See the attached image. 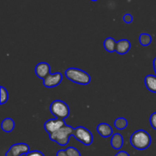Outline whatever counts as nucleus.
Listing matches in <instances>:
<instances>
[{"label": "nucleus", "mask_w": 156, "mask_h": 156, "mask_svg": "<svg viewBox=\"0 0 156 156\" xmlns=\"http://www.w3.org/2000/svg\"><path fill=\"white\" fill-rule=\"evenodd\" d=\"M152 142L150 135L144 129L136 131L130 136V143L133 147L138 150H144L149 147Z\"/></svg>", "instance_id": "nucleus-1"}, {"label": "nucleus", "mask_w": 156, "mask_h": 156, "mask_svg": "<svg viewBox=\"0 0 156 156\" xmlns=\"http://www.w3.org/2000/svg\"><path fill=\"white\" fill-rule=\"evenodd\" d=\"M74 130L75 128L66 124L57 131L49 135V136L52 141L55 142L61 146H65L69 142L70 136H73Z\"/></svg>", "instance_id": "nucleus-2"}, {"label": "nucleus", "mask_w": 156, "mask_h": 156, "mask_svg": "<svg viewBox=\"0 0 156 156\" xmlns=\"http://www.w3.org/2000/svg\"><path fill=\"white\" fill-rule=\"evenodd\" d=\"M65 76L69 80L79 85H88L91 82V76L86 72L78 68H69L65 71Z\"/></svg>", "instance_id": "nucleus-3"}, {"label": "nucleus", "mask_w": 156, "mask_h": 156, "mask_svg": "<svg viewBox=\"0 0 156 156\" xmlns=\"http://www.w3.org/2000/svg\"><path fill=\"white\" fill-rule=\"evenodd\" d=\"M50 111L56 118L65 120L69 116V108L65 102L61 100L53 101L50 107Z\"/></svg>", "instance_id": "nucleus-4"}, {"label": "nucleus", "mask_w": 156, "mask_h": 156, "mask_svg": "<svg viewBox=\"0 0 156 156\" xmlns=\"http://www.w3.org/2000/svg\"><path fill=\"white\" fill-rule=\"evenodd\" d=\"M73 136L85 146H90L93 143L92 133L84 126H78L75 128Z\"/></svg>", "instance_id": "nucleus-5"}, {"label": "nucleus", "mask_w": 156, "mask_h": 156, "mask_svg": "<svg viewBox=\"0 0 156 156\" xmlns=\"http://www.w3.org/2000/svg\"><path fill=\"white\" fill-rule=\"evenodd\" d=\"M30 152V147L26 143H16L9 148L5 156H21Z\"/></svg>", "instance_id": "nucleus-6"}, {"label": "nucleus", "mask_w": 156, "mask_h": 156, "mask_svg": "<svg viewBox=\"0 0 156 156\" xmlns=\"http://www.w3.org/2000/svg\"><path fill=\"white\" fill-rule=\"evenodd\" d=\"M64 125H66L64 120L58 118L50 119L44 123V129L47 131V133L50 135L62 127Z\"/></svg>", "instance_id": "nucleus-7"}, {"label": "nucleus", "mask_w": 156, "mask_h": 156, "mask_svg": "<svg viewBox=\"0 0 156 156\" xmlns=\"http://www.w3.org/2000/svg\"><path fill=\"white\" fill-rule=\"evenodd\" d=\"M62 75L60 73H56L54 74L50 73L44 79V85L47 88H54L57 86L62 81Z\"/></svg>", "instance_id": "nucleus-8"}, {"label": "nucleus", "mask_w": 156, "mask_h": 156, "mask_svg": "<svg viewBox=\"0 0 156 156\" xmlns=\"http://www.w3.org/2000/svg\"><path fill=\"white\" fill-rule=\"evenodd\" d=\"M35 74L39 79L44 80L47 76L50 74V64L45 62H41L35 66Z\"/></svg>", "instance_id": "nucleus-9"}, {"label": "nucleus", "mask_w": 156, "mask_h": 156, "mask_svg": "<svg viewBox=\"0 0 156 156\" xmlns=\"http://www.w3.org/2000/svg\"><path fill=\"white\" fill-rule=\"evenodd\" d=\"M131 44L129 40L122 39L120 40L117 42V46H116V52L118 54L124 55L130 50Z\"/></svg>", "instance_id": "nucleus-10"}, {"label": "nucleus", "mask_w": 156, "mask_h": 156, "mask_svg": "<svg viewBox=\"0 0 156 156\" xmlns=\"http://www.w3.org/2000/svg\"><path fill=\"white\" fill-rule=\"evenodd\" d=\"M97 131L102 137L108 138L113 136V129L109 124L106 123H101L97 126Z\"/></svg>", "instance_id": "nucleus-11"}, {"label": "nucleus", "mask_w": 156, "mask_h": 156, "mask_svg": "<svg viewBox=\"0 0 156 156\" xmlns=\"http://www.w3.org/2000/svg\"><path fill=\"white\" fill-rule=\"evenodd\" d=\"M111 146L116 150H119L123 146V137L120 133L113 134L111 140Z\"/></svg>", "instance_id": "nucleus-12"}, {"label": "nucleus", "mask_w": 156, "mask_h": 156, "mask_svg": "<svg viewBox=\"0 0 156 156\" xmlns=\"http://www.w3.org/2000/svg\"><path fill=\"white\" fill-rule=\"evenodd\" d=\"M144 82L149 91L152 93H156V76L148 75L145 78Z\"/></svg>", "instance_id": "nucleus-13"}, {"label": "nucleus", "mask_w": 156, "mask_h": 156, "mask_svg": "<svg viewBox=\"0 0 156 156\" xmlns=\"http://www.w3.org/2000/svg\"><path fill=\"white\" fill-rule=\"evenodd\" d=\"M2 129L5 133H10L15 129V122L13 119L8 117V118L4 119L2 122L1 125Z\"/></svg>", "instance_id": "nucleus-14"}, {"label": "nucleus", "mask_w": 156, "mask_h": 156, "mask_svg": "<svg viewBox=\"0 0 156 156\" xmlns=\"http://www.w3.org/2000/svg\"><path fill=\"white\" fill-rule=\"evenodd\" d=\"M116 46H117V42L113 37L106 38L104 42V47L105 50L110 53L116 51Z\"/></svg>", "instance_id": "nucleus-15"}, {"label": "nucleus", "mask_w": 156, "mask_h": 156, "mask_svg": "<svg viewBox=\"0 0 156 156\" xmlns=\"http://www.w3.org/2000/svg\"><path fill=\"white\" fill-rule=\"evenodd\" d=\"M114 125L117 129L122 130V129H126V127L128 125V121L124 117H118V118H117L115 120Z\"/></svg>", "instance_id": "nucleus-16"}, {"label": "nucleus", "mask_w": 156, "mask_h": 156, "mask_svg": "<svg viewBox=\"0 0 156 156\" xmlns=\"http://www.w3.org/2000/svg\"><path fill=\"white\" fill-rule=\"evenodd\" d=\"M139 41H140L141 45L146 47V46H149L152 43V37L149 34L143 33L140 35Z\"/></svg>", "instance_id": "nucleus-17"}, {"label": "nucleus", "mask_w": 156, "mask_h": 156, "mask_svg": "<svg viewBox=\"0 0 156 156\" xmlns=\"http://www.w3.org/2000/svg\"><path fill=\"white\" fill-rule=\"evenodd\" d=\"M0 93H1V98H0L1 101H0V104L4 105L9 99V93H8L7 89L3 86L0 87Z\"/></svg>", "instance_id": "nucleus-18"}, {"label": "nucleus", "mask_w": 156, "mask_h": 156, "mask_svg": "<svg viewBox=\"0 0 156 156\" xmlns=\"http://www.w3.org/2000/svg\"><path fill=\"white\" fill-rule=\"evenodd\" d=\"M66 151L68 156H81L80 152L75 147H68Z\"/></svg>", "instance_id": "nucleus-19"}, {"label": "nucleus", "mask_w": 156, "mask_h": 156, "mask_svg": "<svg viewBox=\"0 0 156 156\" xmlns=\"http://www.w3.org/2000/svg\"><path fill=\"white\" fill-rule=\"evenodd\" d=\"M149 122H150V124L151 126H152V128L156 130V112L153 113V114L150 116Z\"/></svg>", "instance_id": "nucleus-20"}, {"label": "nucleus", "mask_w": 156, "mask_h": 156, "mask_svg": "<svg viewBox=\"0 0 156 156\" xmlns=\"http://www.w3.org/2000/svg\"><path fill=\"white\" fill-rule=\"evenodd\" d=\"M25 156H45L41 152L37 150H34L31 152H29L28 153H27Z\"/></svg>", "instance_id": "nucleus-21"}, {"label": "nucleus", "mask_w": 156, "mask_h": 156, "mask_svg": "<svg viewBox=\"0 0 156 156\" xmlns=\"http://www.w3.org/2000/svg\"><path fill=\"white\" fill-rule=\"evenodd\" d=\"M123 19L125 23H126V24H129V23H131L133 21V16L130 15V14H126V15H124V16H123Z\"/></svg>", "instance_id": "nucleus-22"}, {"label": "nucleus", "mask_w": 156, "mask_h": 156, "mask_svg": "<svg viewBox=\"0 0 156 156\" xmlns=\"http://www.w3.org/2000/svg\"><path fill=\"white\" fill-rule=\"evenodd\" d=\"M56 156H68L66 153V151L63 150V149H60L56 153Z\"/></svg>", "instance_id": "nucleus-23"}, {"label": "nucleus", "mask_w": 156, "mask_h": 156, "mask_svg": "<svg viewBox=\"0 0 156 156\" xmlns=\"http://www.w3.org/2000/svg\"><path fill=\"white\" fill-rule=\"evenodd\" d=\"M114 156H130V155H129L127 152H125V151H120V152H117V153Z\"/></svg>", "instance_id": "nucleus-24"}, {"label": "nucleus", "mask_w": 156, "mask_h": 156, "mask_svg": "<svg viewBox=\"0 0 156 156\" xmlns=\"http://www.w3.org/2000/svg\"><path fill=\"white\" fill-rule=\"evenodd\" d=\"M153 67H154V70H155V72L156 73V57L154 59V60H153Z\"/></svg>", "instance_id": "nucleus-25"}, {"label": "nucleus", "mask_w": 156, "mask_h": 156, "mask_svg": "<svg viewBox=\"0 0 156 156\" xmlns=\"http://www.w3.org/2000/svg\"><path fill=\"white\" fill-rule=\"evenodd\" d=\"M91 1H93V2H96V1H98V0H91Z\"/></svg>", "instance_id": "nucleus-26"}]
</instances>
